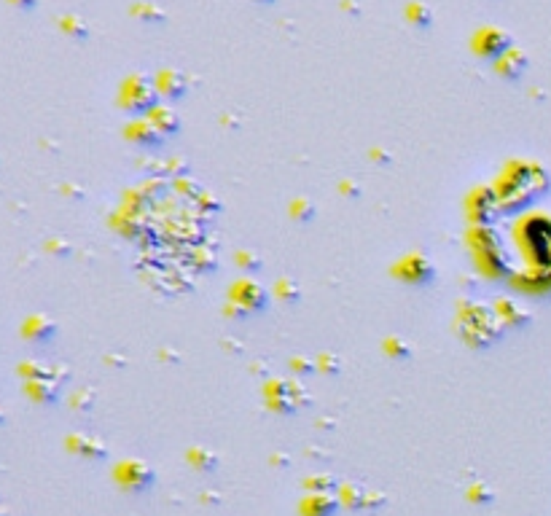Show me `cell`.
Instances as JSON below:
<instances>
[{
    "label": "cell",
    "mask_w": 551,
    "mask_h": 516,
    "mask_svg": "<svg viewBox=\"0 0 551 516\" xmlns=\"http://www.w3.org/2000/svg\"><path fill=\"white\" fill-rule=\"evenodd\" d=\"M119 100L124 110H129V113H151L159 105V89H156L154 78H148L145 73H132L121 84Z\"/></svg>",
    "instance_id": "6da1fadb"
},
{
    "label": "cell",
    "mask_w": 551,
    "mask_h": 516,
    "mask_svg": "<svg viewBox=\"0 0 551 516\" xmlns=\"http://www.w3.org/2000/svg\"><path fill=\"white\" fill-rule=\"evenodd\" d=\"M266 304H269V296L256 280H242L231 288V307L237 310V315H253V312L266 310Z\"/></svg>",
    "instance_id": "7a4b0ae2"
},
{
    "label": "cell",
    "mask_w": 551,
    "mask_h": 516,
    "mask_svg": "<svg viewBox=\"0 0 551 516\" xmlns=\"http://www.w3.org/2000/svg\"><path fill=\"white\" fill-rule=\"evenodd\" d=\"M269 401H272L277 412L291 414L296 409H301L304 403H310V396L293 382H272L269 385Z\"/></svg>",
    "instance_id": "3957f363"
},
{
    "label": "cell",
    "mask_w": 551,
    "mask_h": 516,
    "mask_svg": "<svg viewBox=\"0 0 551 516\" xmlns=\"http://www.w3.org/2000/svg\"><path fill=\"white\" fill-rule=\"evenodd\" d=\"M511 49V35L500 27H482L473 35V52L487 59H498L503 52Z\"/></svg>",
    "instance_id": "277c9868"
},
{
    "label": "cell",
    "mask_w": 551,
    "mask_h": 516,
    "mask_svg": "<svg viewBox=\"0 0 551 516\" xmlns=\"http://www.w3.org/2000/svg\"><path fill=\"white\" fill-rule=\"evenodd\" d=\"M116 476H119V482L124 489H129V492H145V489H151L154 487V471L148 468L145 463H140V460H127V463L119 465V471H116Z\"/></svg>",
    "instance_id": "5b68a950"
},
{
    "label": "cell",
    "mask_w": 551,
    "mask_h": 516,
    "mask_svg": "<svg viewBox=\"0 0 551 516\" xmlns=\"http://www.w3.org/2000/svg\"><path fill=\"white\" fill-rule=\"evenodd\" d=\"M154 84H156V89H159V94L175 100V97H183V94H186L189 78H186L178 68H162L156 73Z\"/></svg>",
    "instance_id": "8992f818"
},
{
    "label": "cell",
    "mask_w": 551,
    "mask_h": 516,
    "mask_svg": "<svg viewBox=\"0 0 551 516\" xmlns=\"http://www.w3.org/2000/svg\"><path fill=\"white\" fill-rule=\"evenodd\" d=\"M127 135H129V140H135L138 145H162V143H164V132H162L148 116L132 121V124L127 127Z\"/></svg>",
    "instance_id": "52a82bcc"
},
{
    "label": "cell",
    "mask_w": 551,
    "mask_h": 516,
    "mask_svg": "<svg viewBox=\"0 0 551 516\" xmlns=\"http://www.w3.org/2000/svg\"><path fill=\"white\" fill-rule=\"evenodd\" d=\"M495 62H498L495 65L498 73L503 78H508V81H517L519 76L527 70V57H524V52H519L517 46H511L508 52H503Z\"/></svg>",
    "instance_id": "ba28073f"
},
{
    "label": "cell",
    "mask_w": 551,
    "mask_h": 516,
    "mask_svg": "<svg viewBox=\"0 0 551 516\" xmlns=\"http://www.w3.org/2000/svg\"><path fill=\"white\" fill-rule=\"evenodd\" d=\"M339 500L331 498V492H312L310 498L301 503V511L307 516H334Z\"/></svg>",
    "instance_id": "9c48e42d"
},
{
    "label": "cell",
    "mask_w": 551,
    "mask_h": 516,
    "mask_svg": "<svg viewBox=\"0 0 551 516\" xmlns=\"http://www.w3.org/2000/svg\"><path fill=\"white\" fill-rule=\"evenodd\" d=\"M148 119L154 121L164 135H175V132L180 129V119H178V113H175L173 108H167V105H156L154 110L148 113Z\"/></svg>",
    "instance_id": "30bf717a"
},
{
    "label": "cell",
    "mask_w": 551,
    "mask_h": 516,
    "mask_svg": "<svg viewBox=\"0 0 551 516\" xmlns=\"http://www.w3.org/2000/svg\"><path fill=\"white\" fill-rule=\"evenodd\" d=\"M132 14H135L140 22H154V24L167 22V11H164L162 6L151 3V0H138V3L132 6Z\"/></svg>",
    "instance_id": "8fae6325"
},
{
    "label": "cell",
    "mask_w": 551,
    "mask_h": 516,
    "mask_svg": "<svg viewBox=\"0 0 551 516\" xmlns=\"http://www.w3.org/2000/svg\"><path fill=\"white\" fill-rule=\"evenodd\" d=\"M406 17H409V22H414L417 27H431L433 24L431 6H425L422 0H412V3L406 6Z\"/></svg>",
    "instance_id": "7c38bea8"
},
{
    "label": "cell",
    "mask_w": 551,
    "mask_h": 516,
    "mask_svg": "<svg viewBox=\"0 0 551 516\" xmlns=\"http://www.w3.org/2000/svg\"><path fill=\"white\" fill-rule=\"evenodd\" d=\"M403 272L409 277V282H425L428 277H431V264L428 261H422V258H406L403 261Z\"/></svg>",
    "instance_id": "4fadbf2b"
},
{
    "label": "cell",
    "mask_w": 551,
    "mask_h": 516,
    "mask_svg": "<svg viewBox=\"0 0 551 516\" xmlns=\"http://www.w3.org/2000/svg\"><path fill=\"white\" fill-rule=\"evenodd\" d=\"M191 463H196L202 471H210V468H215V454L213 452H207V449H191L189 454Z\"/></svg>",
    "instance_id": "5bb4252c"
},
{
    "label": "cell",
    "mask_w": 551,
    "mask_h": 516,
    "mask_svg": "<svg viewBox=\"0 0 551 516\" xmlns=\"http://www.w3.org/2000/svg\"><path fill=\"white\" fill-rule=\"evenodd\" d=\"M261 3H275V0H261Z\"/></svg>",
    "instance_id": "9a60e30c"
}]
</instances>
